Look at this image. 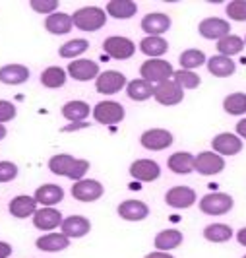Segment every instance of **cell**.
I'll return each instance as SVG.
<instances>
[{
  "label": "cell",
  "instance_id": "obj_4",
  "mask_svg": "<svg viewBox=\"0 0 246 258\" xmlns=\"http://www.w3.org/2000/svg\"><path fill=\"white\" fill-rule=\"evenodd\" d=\"M233 198L225 192H209L200 200V210L207 216H223L233 210Z\"/></svg>",
  "mask_w": 246,
  "mask_h": 258
},
{
  "label": "cell",
  "instance_id": "obj_46",
  "mask_svg": "<svg viewBox=\"0 0 246 258\" xmlns=\"http://www.w3.org/2000/svg\"><path fill=\"white\" fill-rule=\"evenodd\" d=\"M236 241H238L242 246H246V227H242V229L236 231Z\"/></svg>",
  "mask_w": 246,
  "mask_h": 258
},
{
  "label": "cell",
  "instance_id": "obj_15",
  "mask_svg": "<svg viewBox=\"0 0 246 258\" xmlns=\"http://www.w3.org/2000/svg\"><path fill=\"white\" fill-rule=\"evenodd\" d=\"M213 152L219 155H236L242 150V140L240 136L231 134V132H221L211 140Z\"/></svg>",
  "mask_w": 246,
  "mask_h": 258
},
{
  "label": "cell",
  "instance_id": "obj_19",
  "mask_svg": "<svg viewBox=\"0 0 246 258\" xmlns=\"http://www.w3.org/2000/svg\"><path fill=\"white\" fill-rule=\"evenodd\" d=\"M169 27H171V18L165 14H147L142 20V29L147 35H153V37H161Z\"/></svg>",
  "mask_w": 246,
  "mask_h": 258
},
{
  "label": "cell",
  "instance_id": "obj_18",
  "mask_svg": "<svg viewBox=\"0 0 246 258\" xmlns=\"http://www.w3.org/2000/svg\"><path fill=\"white\" fill-rule=\"evenodd\" d=\"M118 216L126 221H142L149 216V208L142 200H124L118 206Z\"/></svg>",
  "mask_w": 246,
  "mask_h": 258
},
{
  "label": "cell",
  "instance_id": "obj_42",
  "mask_svg": "<svg viewBox=\"0 0 246 258\" xmlns=\"http://www.w3.org/2000/svg\"><path fill=\"white\" fill-rule=\"evenodd\" d=\"M18 177V165L12 161H0V182H10Z\"/></svg>",
  "mask_w": 246,
  "mask_h": 258
},
{
  "label": "cell",
  "instance_id": "obj_1",
  "mask_svg": "<svg viewBox=\"0 0 246 258\" xmlns=\"http://www.w3.org/2000/svg\"><path fill=\"white\" fill-rule=\"evenodd\" d=\"M49 169L54 175H60V177H66V179H72V181L78 182L90 171V161L88 159H76L70 154H58L51 157Z\"/></svg>",
  "mask_w": 246,
  "mask_h": 258
},
{
  "label": "cell",
  "instance_id": "obj_2",
  "mask_svg": "<svg viewBox=\"0 0 246 258\" xmlns=\"http://www.w3.org/2000/svg\"><path fill=\"white\" fill-rule=\"evenodd\" d=\"M72 22L78 29L91 33V31H99L107 24V16H105V10L97 6H86L74 12Z\"/></svg>",
  "mask_w": 246,
  "mask_h": 258
},
{
  "label": "cell",
  "instance_id": "obj_29",
  "mask_svg": "<svg viewBox=\"0 0 246 258\" xmlns=\"http://www.w3.org/2000/svg\"><path fill=\"white\" fill-rule=\"evenodd\" d=\"M126 93L132 101H145L149 97H153L155 93V86L145 82V80H132L128 86H126Z\"/></svg>",
  "mask_w": 246,
  "mask_h": 258
},
{
  "label": "cell",
  "instance_id": "obj_22",
  "mask_svg": "<svg viewBox=\"0 0 246 258\" xmlns=\"http://www.w3.org/2000/svg\"><path fill=\"white\" fill-rule=\"evenodd\" d=\"M62 233H64L68 239H79V237H84V235H88L91 229V223L88 218H84V216H70V218H66L62 221Z\"/></svg>",
  "mask_w": 246,
  "mask_h": 258
},
{
  "label": "cell",
  "instance_id": "obj_24",
  "mask_svg": "<svg viewBox=\"0 0 246 258\" xmlns=\"http://www.w3.org/2000/svg\"><path fill=\"white\" fill-rule=\"evenodd\" d=\"M37 248L45 250V252H60L70 246V239L66 237L64 233H47L37 239Z\"/></svg>",
  "mask_w": 246,
  "mask_h": 258
},
{
  "label": "cell",
  "instance_id": "obj_33",
  "mask_svg": "<svg viewBox=\"0 0 246 258\" xmlns=\"http://www.w3.org/2000/svg\"><path fill=\"white\" fill-rule=\"evenodd\" d=\"M62 116L70 122H81L90 116V105L86 101H68L62 107Z\"/></svg>",
  "mask_w": 246,
  "mask_h": 258
},
{
  "label": "cell",
  "instance_id": "obj_9",
  "mask_svg": "<svg viewBox=\"0 0 246 258\" xmlns=\"http://www.w3.org/2000/svg\"><path fill=\"white\" fill-rule=\"evenodd\" d=\"M225 169V159L215 152H202L196 155L194 171L200 175H217Z\"/></svg>",
  "mask_w": 246,
  "mask_h": 258
},
{
  "label": "cell",
  "instance_id": "obj_39",
  "mask_svg": "<svg viewBox=\"0 0 246 258\" xmlns=\"http://www.w3.org/2000/svg\"><path fill=\"white\" fill-rule=\"evenodd\" d=\"M173 80L181 86L182 90H196L202 84V80H200V76L196 72H192V70H182V68L175 72Z\"/></svg>",
  "mask_w": 246,
  "mask_h": 258
},
{
  "label": "cell",
  "instance_id": "obj_40",
  "mask_svg": "<svg viewBox=\"0 0 246 258\" xmlns=\"http://www.w3.org/2000/svg\"><path fill=\"white\" fill-rule=\"evenodd\" d=\"M225 12L234 22H246V0H233V2H229Z\"/></svg>",
  "mask_w": 246,
  "mask_h": 258
},
{
  "label": "cell",
  "instance_id": "obj_47",
  "mask_svg": "<svg viewBox=\"0 0 246 258\" xmlns=\"http://www.w3.org/2000/svg\"><path fill=\"white\" fill-rule=\"evenodd\" d=\"M145 258H175V256H171L169 252H161V250H155V252H149V254H145Z\"/></svg>",
  "mask_w": 246,
  "mask_h": 258
},
{
  "label": "cell",
  "instance_id": "obj_11",
  "mask_svg": "<svg viewBox=\"0 0 246 258\" xmlns=\"http://www.w3.org/2000/svg\"><path fill=\"white\" fill-rule=\"evenodd\" d=\"M229 31H231L229 22L221 20V18H206L198 26V33L204 39H217V41H221L223 37L231 35Z\"/></svg>",
  "mask_w": 246,
  "mask_h": 258
},
{
  "label": "cell",
  "instance_id": "obj_13",
  "mask_svg": "<svg viewBox=\"0 0 246 258\" xmlns=\"http://www.w3.org/2000/svg\"><path fill=\"white\" fill-rule=\"evenodd\" d=\"M165 202H167V206L175 208V210H184V208L194 206L196 190L190 186H173L165 194Z\"/></svg>",
  "mask_w": 246,
  "mask_h": 258
},
{
  "label": "cell",
  "instance_id": "obj_50",
  "mask_svg": "<svg viewBox=\"0 0 246 258\" xmlns=\"http://www.w3.org/2000/svg\"><path fill=\"white\" fill-rule=\"evenodd\" d=\"M242 258H246V256H242Z\"/></svg>",
  "mask_w": 246,
  "mask_h": 258
},
{
  "label": "cell",
  "instance_id": "obj_7",
  "mask_svg": "<svg viewBox=\"0 0 246 258\" xmlns=\"http://www.w3.org/2000/svg\"><path fill=\"white\" fill-rule=\"evenodd\" d=\"M153 99L159 105H179L184 99V90L175 82V80H167V82H161L155 86V93H153Z\"/></svg>",
  "mask_w": 246,
  "mask_h": 258
},
{
  "label": "cell",
  "instance_id": "obj_3",
  "mask_svg": "<svg viewBox=\"0 0 246 258\" xmlns=\"http://www.w3.org/2000/svg\"><path fill=\"white\" fill-rule=\"evenodd\" d=\"M140 74H142V80L149 82V84H161V82L173 80L175 70H173L171 62L163 60V58H147L140 66Z\"/></svg>",
  "mask_w": 246,
  "mask_h": 258
},
{
  "label": "cell",
  "instance_id": "obj_21",
  "mask_svg": "<svg viewBox=\"0 0 246 258\" xmlns=\"http://www.w3.org/2000/svg\"><path fill=\"white\" fill-rule=\"evenodd\" d=\"M8 210H10V214H12L14 218L26 220L29 216H35L37 202L31 196H16V198H12V202L8 204Z\"/></svg>",
  "mask_w": 246,
  "mask_h": 258
},
{
  "label": "cell",
  "instance_id": "obj_26",
  "mask_svg": "<svg viewBox=\"0 0 246 258\" xmlns=\"http://www.w3.org/2000/svg\"><path fill=\"white\" fill-rule=\"evenodd\" d=\"M207 70L209 74L217 78H227V76H233L234 70H236V64L229 56H223V54H217V56H211L207 60Z\"/></svg>",
  "mask_w": 246,
  "mask_h": 258
},
{
  "label": "cell",
  "instance_id": "obj_27",
  "mask_svg": "<svg viewBox=\"0 0 246 258\" xmlns=\"http://www.w3.org/2000/svg\"><path fill=\"white\" fill-rule=\"evenodd\" d=\"M138 12V4L132 0H111L107 4V14L117 20H130Z\"/></svg>",
  "mask_w": 246,
  "mask_h": 258
},
{
  "label": "cell",
  "instance_id": "obj_35",
  "mask_svg": "<svg viewBox=\"0 0 246 258\" xmlns=\"http://www.w3.org/2000/svg\"><path fill=\"white\" fill-rule=\"evenodd\" d=\"M204 237L209 243H225L233 237V229L225 223H211L204 229Z\"/></svg>",
  "mask_w": 246,
  "mask_h": 258
},
{
  "label": "cell",
  "instance_id": "obj_30",
  "mask_svg": "<svg viewBox=\"0 0 246 258\" xmlns=\"http://www.w3.org/2000/svg\"><path fill=\"white\" fill-rule=\"evenodd\" d=\"M194 159L196 155L188 154V152H177L169 157V169L179 175H186V173L194 171Z\"/></svg>",
  "mask_w": 246,
  "mask_h": 258
},
{
  "label": "cell",
  "instance_id": "obj_36",
  "mask_svg": "<svg viewBox=\"0 0 246 258\" xmlns=\"http://www.w3.org/2000/svg\"><path fill=\"white\" fill-rule=\"evenodd\" d=\"M179 62H181L182 70H192V72H194V68H200L202 64H207V58H206V54H204V51L188 49V51L181 52Z\"/></svg>",
  "mask_w": 246,
  "mask_h": 258
},
{
  "label": "cell",
  "instance_id": "obj_43",
  "mask_svg": "<svg viewBox=\"0 0 246 258\" xmlns=\"http://www.w3.org/2000/svg\"><path fill=\"white\" fill-rule=\"evenodd\" d=\"M14 116H16V107L10 101L0 99V124L2 122H10Z\"/></svg>",
  "mask_w": 246,
  "mask_h": 258
},
{
  "label": "cell",
  "instance_id": "obj_32",
  "mask_svg": "<svg viewBox=\"0 0 246 258\" xmlns=\"http://www.w3.org/2000/svg\"><path fill=\"white\" fill-rule=\"evenodd\" d=\"M41 84L49 90L62 88L66 84V70H62L60 66H49L47 70L41 72Z\"/></svg>",
  "mask_w": 246,
  "mask_h": 258
},
{
  "label": "cell",
  "instance_id": "obj_37",
  "mask_svg": "<svg viewBox=\"0 0 246 258\" xmlns=\"http://www.w3.org/2000/svg\"><path fill=\"white\" fill-rule=\"evenodd\" d=\"M223 109H225L229 115H234V116L244 115L246 113V93L236 91V93L227 95L225 101H223Z\"/></svg>",
  "mask_w": 246,
  "mask_h": 258
},
{
  "label": "cell",
  "instance_id": "obj_44",
  "mask_svg": "<svg viewBox=\"0 0 246 258\" xmlns=\"http://www.w3.org/2000/svg\"><path fill=\"white\" fill-rule=\"evenodd\" d=\"M12 254V246L4 241H0V258H8Z\"/></svg>",
  "mask_w": 246,
  "mask_h": 258
},
{
  "label": "cell",
  "instance_id": "obj_25",
  "mask_svg": "<svg viewBox=\"0 0 246 258\" xmlns=\"http://www.w3.org/2000/svg\"><path fill=\"white\" fill-rule=\"evenodd\" d=\"M72 26H74L72 16L66 12H54L47 16V20H45V27L52 35H64L72 29Z\"/></svg>",
  "mask_w": 246,
  "mask_h": 258
},
{
  "label": "cell",
  "instance_id": "obj_6",
  "mask_svg": "<svg viewBox=\"0 0 246 258\" xmlns=\"http://www.w3.org/2000/svg\"><path fill=\"white\" fill-rule=\"evenodd\" d=\"M93 118L99 124H118L124 118V107L117 101H101L93 107Z\"/></svg>",
  "mask_w": 246,
  "mask_h": 258
},
{
  "label": "cell",
  "instance_id": "obj_10",
  "mask_svg": "<svg viewBox=\"0 0 246 258\" xmlns=\"http://www.w3.org/2000/svg\"><path fill=\"white\" fill-rule=\"evenodd\" d=\"M72 196L79 200V202H95L103 196V186L99 181L93 179H81V181L74 182L72 186Z\"/></svg>",
  "mask_w": 246,
  "mask_h": 258
},
{
  "label": "cell",
  "instance_id": "obj_12",
  "mask_svg": "<svg viewBox=\"0 0 246 258\" xmlns=\"http://www.w3.org/2000/svg\"><path fill=\"white\" fill-rule=\"evenodd\" d=\"M140 142L149 152H161V150H165L173 144V134L165 128H151L143 132Z\"/></svg>",
  "mask_w": 246,
  "mask_h": 258
},
{
  "label": "cell",
  "instance_id": "obj_49",
  "mask_svg": "<svg viewBox=\"0 0 246 258\" xmlns=\"http://www.w3.org/2000/svg\"><path fill=\"white\" fill-rule=\"evenodd\" d=\"M244 43H246V37H244Z\"/></svg>",
  "mask_w": 246,
  "mask_h": 258
},
{
  "label": "cell",
  "instance_id": "obj_28",
  "mask_svg": "<svg viewBox=\"0 0 246 258\" xmlns=\"http://www.w3.org/2000/svg\"><path fill=\"white\" fill-rule=\"evenodd\" d=\"M140 51L149 56V58H159L169 51V43L163 37H153V35H147L140 41Z\"/></svg>",
  "mask_w": 246,
  "mask_h": 258
},
{
  "label": "cell",
  "instance_id": "obj_20",
  "mask_svg": "<svg viewBox=\"0 0 246 258\" xmlns=\"http://www.w3.org/2000/svg\"><path fill=\"white\" fill-rule=\"evenodd\" d=\"M35 202L41 204V206L45 208H52L54 204H58V202H62V198H64V190H62V186H58V184H43L39 186L37 190H35Z\"/></svg>",
  "mask_w": 246,
  "mask_h": 258
},
{
  "label": "cell",
  "instance_id": "obj_48",
  "mask_svg": "<svg viewBox=\"0 0 246 258\" xmlns=\"http://www.w3.org/2000/svg\"><path fill=\"white\" fill-rule=\"evenodd\" d=\"M4 138H6V126L0 124V140H4Z\"/></svg>",
  "mask_w": 246,
  "mask_h": 258
},
{
  "label": "cell",
  "instance_id": "obj_23",
  "mask_svg": "<svg viewBox=\"0 0 246 258\" xmlns=\"http://www.w3.org/2000/svg\"><path fill=\"white\" fill-rule=\"evenodd\" d=\"M29 80V70L24 64H6L0 68V82L6 86H20Z\"/></svg>",
  "mask_w": 246,
  "mask_h": 258
},
{
  "label": "cell",
  "instance_id": "obj_17",
  "mask_svg": "<svg viewBox=\"0 0 246 258\" xmlns=\"http://www.w3.org/2000/svg\"><path fill=\"white\" fill-rule=\"evenodd\" d=\"M62 214L54 208H41L35 212L33 216V225L39 229V231H52L54 227L62 225Z\"/></svg>",
  "mask_w": 246,
  "mask_h": 258
},
{
  "label": "cell",
  "instance_id": "obj_8",
  "mask_svg": "<svg viewBox=\"0 0 246 258\" xmlns=\"http://www.w3.org/2000/svg\"><path fill=\"white\" fill-rule=\"evenodd\" d=\"M126 84V76L122 72H117V70H107V72H101L99 78L95 80V88L99 93L103 95H115L122 90Z\"/></svg>",
  "mask_w": 246,
  "mask_h": 258
},
{
  "label": "cell",
  "instance_id": "obj_31",
  "mask_svg": "<svg viewBox=\"0 0 246 258\" xmlns=\"http://www.w3.org/2000/svg\"><path fill=\"white\" fill-rule=\"evenodd\" d=\"M182 243V233L177 231V229H165V231L157 233L155 237V248L161 250V252H169L173 248Z\"/></svg>",
  "mask_w": 246,
  "mask_h": 258
},
{
  "label": "cell",
  "instance_id": "obj_34",
  "mask_svg": "<svg viewBox=\"0 0 246 258\" xmlns=\"http://www.w3.org/2000/svg\"><path fill=\"white\" fill-rule=\"evenodd\" d=\"M244 49V39L238 37V35H227V37H223L221 41H217V51L219 54L223 56H234V54H238V52H242Z\"/></svg>",
  "mask_w": 246,
  "mask_h": 258
},
{
  "label": "cell",
  "instance_id": "obj_14",
  "mask_svg": "<svg viewBox=\"0 0 246 258\" xmlns=\"http://www.w3.org/2000/svg\"><path fill=\"white\" fill-rule=\"evenodd\" d=\"M130 175L138 182H151L157 181L161 175V167L151 159H136L130 165Z\"/></svg>",
  "mask_w": 246,
  "mask_h": 258
},
{
  "label": "cell",
  "instance_id": "obj_38",
  "mask_svg": "<svg viewBox=\"0 0 246 258\" xmlns=\"http://www.w3.org/2000/svg\"><path fill=\"white\" fill-rule=\"evenodd\" d=\"M90 49V43L86 41V39H72V41H68L64 43L60 49H58V54L62 56V58H76L79 54H84V52Z\"/></svg>",
  "mask_w": 246,
  "mask_h": 258
},
{
  "label": "cell",
  "instance_id": "obj_16",
  "mask_svg": "<svg viewBox=\"0 0 246 258\" xmlns=\"http://www.w3.org/2000/svg\"><path fill=\"white\" fill-rule=\"evenodd\" d=\"M68 74L78 82H90L93 78L97 80L99 78V64L93 60H88V58H78V60L68 64Z\"/></svg>",
  "mask_w": 246,
  "mask_h": 258
},
{
  "label": "cell",
  "instance_id": "obj_45",
  "mask_svg": "<svg viewBox=\"0 0 246 258\" xmlns=\"http://www.w3.org/2000/svg\"><path fill=\"white\" fill-rule=\"evenodd\" d=\"M236 136H240V138H244L246 140V118H242V120L236 122Z\"/></svg>",
  "mask_w": 246,
  "mask_h": 258
},
{
  "label": "cell",
  "instance_id": "obj_41",
  "mask_svg": "<svg viewBox=\"0 0 246 258\" xmlns=\"http://www.w3.org/2000/svg\"><path fill=\"white\" fill-rule=\"evenodd\" d=\"M29 6L39 14H54L56 8H58V0H31Z\"/></svg>",
  "mask_w": 246,
  "mask_h": 258
},
{
  "label": "cell",
  "instance_id": "obj_5",
  "mask_svg": "<svg viewBox=\"0 0 246 258\" xmlns=\"http://www.w3.org/2000/svg\"><path fill=\"white\" fill-rule=\"evenodd\" d=\"M103 51L107 56H111L115 60H126L136 52V45L128 37L113 35V37H107L103 41Z\"/></svg>",
  "mask_w": 246,
  "mask_h": 258
}]
</instances>
